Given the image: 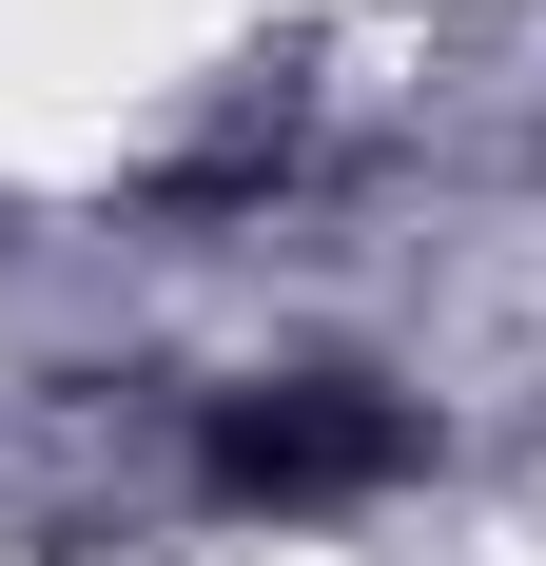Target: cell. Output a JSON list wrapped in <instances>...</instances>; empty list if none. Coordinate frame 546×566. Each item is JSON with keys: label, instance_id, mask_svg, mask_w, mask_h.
<instances>
[{"label": "cell", "instance_id": "cell-1", "mask_svg": "<svg viewBox=\"0 0 546 566\" xmlns=\"http://www.w3.org/2000/svg\"><path fill=\"white\" fill-rule=\"evenodd\" d=\"M410 450H430V430H410V391H371V371H254V391H216V430H196V489H216V509H371Z\"/></svg>", "mask_w": 546, "mask_h": 566}]
</instances>
